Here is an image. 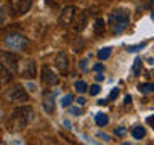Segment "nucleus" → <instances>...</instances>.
I'll return each mask as SVG.
<instances>
[{
    "mask_svg": "<svg viewBox=\"0 0 154 145\" xmlns=\"http://www.w3.org/2000/svg\"><path fill=\"white\" fill-rule=\"evenodd\" d=\"M32 114L34 111L31 106H18V108L13 110V113L7 123V127L10 130H23L29 124V121L32 119Z\"/></svg>",
    "mask_w": 154,
    "mask_h": 145,
    "instance_id": "nucleus-1",
    "label": "nucleus"
},
{
    "mask_svg": "<svg viewBox=\"0 0 154 145\" xmlns=\"http://www.w3.org/2000/svg\"><path fill=\"white\" fill-rule=\"evenodd\" d=\"M128 23H130V10L128 8L120 7L109 13V26L114 34H120L122 31H125Z\"/></svg>",
    "mask_w": 154,
    "mask_h": 145,
    "instance_id": "nucleus-2",
    "label": "nucleus"
},
{
    "mask_svg": "<svg viewBox=\"0 0 154 145\" xmlns=\"http://www.w3.org/2000/svg\"><path fill=\"white\" fill-rule=\"evenodd\" d=\"M3 42H5V45H7L8 48H11V50H24V48L27 47V37L26 36H23V34H19V32H10L5 36L3 39Z\"/></svg>",
    "mask_w": 154,
    "mask_h": 145,
    "instance_id": "nucleus-3",
    "label": "nucleus"
},
{
    "mask_svg": "<svg viewBox=\"0 0 154 145\" xmlns=\"http://www.w3.org/2000/svg\"><path fill=\"white\" fill-rule=\"evenodd\" d=\"M5 97L10 102H27V98H29L27 92L24 90V87L21 84H13L11 87H8L5 90Z\"/></svg>",
    "mask_w": 154,
    "mask_h": 145,
    "instance_id": "nucleus-4",
    "label": "nucleus"
},
{
    "mask_svg": "<svg viewBox=\"0 0 154 145\" xmlns=\"http://www.w3.org/2000/svg\"><path fill=\"white\" fill-rule=\"evenodd\" d=\"M8 5L14 14H24L32 7V0H8Z\"/></svg>",
    "mask_w": 154,
    "mask_h": 145,
    "instance_id": "nucleus-5",
    "label": "nucleus"
},
{
    "mask_svg": "<svg viewBox=\"0 0 154 145\" xmlns=\"http://www.w3.org/2000/svg\"><path fill=\"white\" fill-rule=\"evenodd\" d=\"M0 63H2L8 71H16L18 69V58L14 56L13 53L2 52L0 53Z\"/></svg>",
    "mask_w": 154,
    "mask_h": 145,
    "instance_id": "nucleus-6",
    "label": "nucleus"
},
{
    "mask_svg": "<svg viewBox=\"0 0 154 145\" xmlns=\"http://www.w3.org/2000/svg\"><path fill=\"white\" fill-rule=\"evenodd\" d=\"M74 13H75V8L72 7V5L66 7V8L61 11L60 18H58V23H60V26H63V27L69 26V24L72 23V19H74Z\"/></svg>",
    "mask_w": 154,
    "mask_h": 145,
    "instance_id": "nucleus-7",
    "label": "nucleus"
},
{
    "mask_svg": "<svg viewBox=\"0 0 154 145\" xmlns=\"http://www.w3.org/2000/svg\"><path fill=\"white\" fill-rule=\"evenodd\" d=\"M42 81L48 85H56L60 82V77L56 76V72L51 69L50 66H42Z\"/></svg>",
    "mask_w": 154,
    "mask_h": 145,
    "instance_id": "nucleus-8",
    "label": "nucleus"
},
{
    "mask_svg": "<svg viewBox=\"0 0 154 145\" xmlns=\"http://www.w3.org/2000/svg\"><path fill=\"white\" fill-rule=\"evenodd\" d=\"M55 65H56V68L63 72V74H66V72L69 71V60H67V55L64 52H58L56 53Z\"/></svg>",
    "mask_w": 154,
    "mask_h": 145,
    "instance_id": "nucleus-9",
    "label": "nucleus"
},
{
    "mask_svg": "<svg viewBox=\"0 0 154 145\" xmlns=\"http://www.w3.org/2000/svg\"><path fill=\"white\" fill-rule=\"evenodd\" d=\"M74 18H75V21H74V31L75 32L84 31V27L87 26V11L77 13V16H74Z\"/></svg>",
    "mask_w": 154,
    "mask_h": 145,
    "instance_id": "nucleus-10",
    "label": "nucleus"
},
{
    "mask_svg": "<svg viewBox=\"0 0 154 145\" xmlns=\"http://www.w3.org/2000/svg\"><path fill=\"white\" fill-rule=\"evenodd\" d=\"M42 103H43V108H45L47 113H53V111H55V98H53L51 94H45V95H43Z\"/></svg>",
    "mask_w": 154,
    "mask_h": 145,
    "instance_id": "nucleus-11",
    "label": "nucleus"
},
{
    "mask_svg": "<svg viewBox=\"0 0 154 145\" xmlns=\"http://www.w3.org/2000/svg\"><path fill=\"white\" fill-rule=\"evenodd\" d=\"M23 76H26V77H34L35 76V65H34V61H27L26 65H24Z\"/></svg>",
    "mask_w": 154,
    "mask_h": 145,
    "instance_id": "nucleus-12",
    "label": "nucleus"
},
{
    "mask_svg": "<svg viewBox=\"0 0 154 145\" xmlns=\"http://www.w3.org/2000/svg\"><path fill=\"white\" fill-rule=\"evenodd\" d=\"M10 79H11V72L0 63V84H5V82H8Z\"/></svg>",
    "mask_w": 154,
    "mask_h": 145,
    "instance_id": "nucleus-13",
    "label": "nucleus"
},
{
    "mask_svg": "<svg viewBox=\"0 0 154 145\" xmlns=\"http://www.w3.org/2000/svg\"><path fill=\"white\" fill-rule=\"evenodd\" d=\"M95 123L103 127V126H106V124L109 123V116L106 114V113H96L95 114Z\"/></svg>",
    "mask_w": 154,
    "mask_h": 145,
    "instance_id": "nucleus-14",
    "label": "nucleus"
},
{
    "mask_svg": "<svg viewBox=\"0 0 154 145\" xmlns=\"http://www.w3.org/2000/svg\"><path fill=\"white\" fill-rule=\"evenodd\" d=\"M132 135H133L137 140H140V139H143L144 135H146V130H144L143 126H137V127L132 129Z\"/></svg>",
    "mask_w": 154,
    "mask_h": 145,
    "instance_id": "nucleus-15",
    "label": "nucleus"
},
{
    "mask_svg": "<svg viewBox=\"0 0 154 145\" xmlns=\"http://www.w3.org/2000/svg\"><path fill=\"white\" fill-rule=\"evenodd\" d=\"M138 89L144 92V94H148V92H154V82H146V84H140Z\"/></svg>",
    "mask_w": 154,
    "mask_h": 145,
    "instance_id": "nucleus-16",
    "label": "nucleus"
},
{
    "mask_svg": "<svg viewBox=\"0 0 154 145\" xmlns=\"http://www.w3.org/2000/svg\"><path fill=\"white\" fill-rule=\"evenodd\" d=\"M111 55V47H104V48H101V50L98 52V58L100 60H108Z\"/></svg>",
    "mask_w": 154,
    "mask_h": 145,
    "instance_id": "nucleus-17",
    "label": "nucleus"
},
{
    "mask_svg": "<svg viewBox=\"0 0 154 145\" xmlns=\"http://www.w3.org/2000/svg\"><path fill=\"white\" fill-rule=\"evenodd\" d=\"M104 32V21L103 19H96V23H95V34H103Z\"/></svg>",
    "mask_w": 154,
    "mask_h": 145,
    "instance_id": "nucleus-18",
    "label": "nucleus"
},
{
    "mask_svg": "<svg viewBox=\"0 0 154 145\" xmlns=\"http://www.w3.org/2000/svg\"><path fill=\"white\" fill-rule=\"evenodd\" d=\"M72 100H74V97H72L71 94H67V95H64L61 98V106L64 108V106H69L71 103H72Z\"/></svg>",
    "mask_w": 154,
    "mask_h": 145,
    "instance_id": "nucleus-19",
    "label": "nucleus"
},
{
    "mask_svg": "<svg viewBox=\"0 0 154 145\" xmlns=\"http://www.w3.org/2000/svg\"><path fill=\"white\" fill-rule=\"evenodd\" d=\"M74 87H75V90H77V92H80V94L87 92V84H85L84 81H77L75 84H74Z\"/></svg>",
    "mask_w": 154,
    "mask_h": 145,
    "instance_id": "nucleus-20",
    "label": "nucleus"
},
{
    "mask_svg": "<svg viewBox=\"0 0 154 145\" xmlns=\"http://www.w3.org/2000/svg\"><path fill=\"white\" fill-rule=\"evenodd\" d=\"M140 72H141V60H140V58H137V60L133 61V74L138 76Z\"/></svg>",
    "mask_w": 154,
    "mask_h": 145,
    "instance_id": "nucleus-21",
    "label": "nucleus"
},
{
    "mask_svg": "<svg viewBox=\"0 0 154 145\" xmlns=\"http://www.w3.org/2000/svg\"><path fill=\"white\" fill-rule=\"evenodd\" d=\"M87 65H88V58H84V60H80L79 61V68H80V71H88V66H87Z\"/></svg>",
    "mask_w": 154,
    "mask_h": 145,
    "instance_id": "nucleus-22",
    "label": "nucleus"
},
{
    "mask_svg": "<svg viewBox=\"0 0 154 145\" xmlns=\"http://www.w3.org/2000/svg\"><path fill=\"white\" fill-rule=\"evenodd\" d=\"M114 134L117 135V137H124V135L127 134V129L125 127H117V129H114Z\"/></svg>",
    "mask_w": 154,
    "mask_h": 145,
    "instance_id": "nucleus-23",
    "label": "nucleus"
},
{
    "mask_svg": "<svg viewBox=\"0 0 154 145\" xmlns=\"http://www.w3.org/2000/svg\"><path fill=\"white\" fill-rule=\"evenodd\" d=\"M144 45H146V44H138V45H133V47H127V50L128 52H138V50H141Z\"/></svg>",
    "mask_w": 154,
    "mask_h": 145,
    "instance_id": "nucleus-24",
    "label": "nucleus"
},
{
    "mask_svg": "<svg viewBox=\"0 0 154 145\" xmlns=\"http://www.w3.org/2000/svg\"><path fill=\"white\" fill-rule=\"evenodd\" d=\"M117 97H119V89L116 87V89L111 90V94H109V97H108V100H114V98H117Z\"/></svg>",
    "mask_w": 154,
    "mask_h": 145,
    "instance_id": "nucleus-25",
    "label": "nucleus"
},
{
    "mask_svg": "<svg viewBox=\"0 0 154 145\" xmlns=\"http://www.w3.org/2000/svg\"><path fill=\"white\" fill-rule=\"evenodd\" d=\"M100 90H101V89H100V85H96V84H95V85H91V87H90V90H88V92H90V95H98V94H100Z\"/></svg>",
    "mask_w": 154,
    "mask_h": 145,
    "instance_id": "nucleus-26",
    "label": "nucleus"
},
{
    "mask_svg": "<svg viewBox=\"0 0 154 145\" xmlns=\"http://www.w3.org/2000/svg\"><path fill=\"white\" fill-rule=\"evenodd\" d=\"M69 113H71V114H74V116H79V114H82V110H80V108H77V106H72V108L69 110Z\"/></svg>",
    "mask_w": 154,
    "mask_h": 145,
    "instance_id": "nucleus-27",
    "label": "nucleus"
},
{
    "mask_svg": "<svg viewBox=\"0 0 154 145\" xmlns=\"http://www.w3.org/2000/svg\"><path fill=\"white\" fill-rule=\"evenodd\" d=\"M93 69H95L96 72H101V71H104V66H103V65H95Z\"/></svg>",
    "mask_w": 154,
    "mask_h": 145,
    "instance_id": "nucleus-28",
    "label": "nucleus"
},
{
    "mask_svg": "<svg viewBox=\"0 0 154 145\" xmlns=\"http://www.w3.org/2000/svg\"><path fill=\"white\" fill-rule=\"evenodd\" d=\"M146 121H148V124H149V126H151V127L154 129V114H152V116H149V118H148Z\"/></svg>",
    "mask_w": 154,
    "mask_h": 145,
    "instance_id": "nucleus-29",
    "label": "nucleus"
},
{
    "mask_svg": "<svg viewBox=\"0 0 154 145\" xmlns=\"http://www.w3.org/2000/svg\"><path fill=\"white\" fill-rule=\"evenodd\" d=\"M3 21H5V11L0 8V24H3Z\"/></svg>",
    "mask_w": 154,
    "mask_h": 145,
    "instance_id": "nucleus-30",
    "label": "nucleus"
},
{
    "mask_svg": "<svg viewBox=\"0 0 154 145\" xmlns=\"http://www.w3.org/2000/svg\"><path fill=\"white\" fill-rule=\"evenodd\" d=\"M10 145H23V142L19 139H14V140H11V142H10Z\"/></svg>",
    "mask_w": 154,
    "mask_h": 145,
    "instance_id": "nucleus-31",
    "label": "nucleus"
},
{
    "mask_svg": "<svg viewBox=\"0 0 154 145\" xmlns=\"http://www.w3.org/2000/svg\"><path fill=\"white\" fill-rule=\"evenodd\" d=\"M26 87H27V89H31V92H34V90H35V85H34L32 82H27V84H26Z\"/></svg>",
    "mask_w": 154,
    "mask_h": 145,
    "instance_id": "nucleus-32",
    "label": "nucleus"
},
{
    "mask_svg": "<svg viewBox=\"0 0 154 145\" xmlns=\"http://www.w3.org/2000/svg\"><path fill=\"white\" fill-rule=\"evenodd\" d=\"M98 137H100V139H104V140H109V135H106V134H103V132H98Z\"/></svg>",
    "mask_w": 154,
    "mask_h": 145,
    "instance_id": "nucleus-33",
    "label": "nucleus"
},
{
    "mask_svg": "<svg viewBox=\"0 0 154 145\" xmlns=\"http://www.w3.org/2000/svg\"><path fill=\"white\" fill-rule=\"evenodd\" d=\"M95 79H96V81H98V82H101V81H103V79H104V77H103V74H101V72H98V74H96V76H95Z\"/></svg>",
    "mask_w": 154,
    "mask_h": 145,
    "instance_id": "nucleus-34",
    "label": "nucleus"
},
{
    "mask_svg": "<svg viewBox=\"0 0 154 145\" xmlns=\"http://www.w3.org/2000/svg\"><path fill=\"white\" fill-rule=\"evenodd\" d=\"M63 124H64L67 129H71V123H69V121H67V119H63Z\"/></svg>",
    "mask_w": 154,
    "mask_h": 145,
    "instance_id": "nucleus-35",
    "label": "nucleus"
},
{
    "mask_svg": "<svg viewBox=\"0 0 154 145\" xmlns=\"http://www.w3.org/2000/svg\"><path fill=\"white\" fill-rule=\"evenodd\" d=\"M77 103H79V105H85V98H84V97H80V98L77 100Z\"/></svg>",
    "mask_w": 154,
    "mask_h": 145,
    "instance_id": "nucleus-36",
    "label": "nucleus"
}]
</instances>
